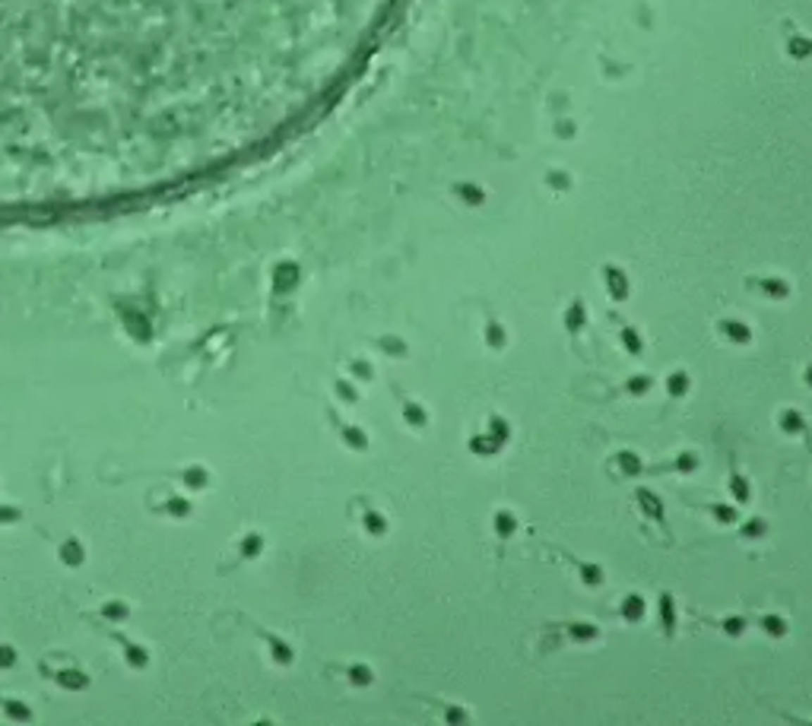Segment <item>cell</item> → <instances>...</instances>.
Returning <instances> with one entry per match:
<instances>
[{"mask_svg":"<svg viewBox=\"0 0 812 726\" xmlns=\"http://www.w3.org/2000/svg\"><path fill=\"white\" fill-rule=\"evenodd\" d=\"M394 0H0V223H83L244 172Z\"/></svg>","mask_w":812,"mask_h":726,"instance_id":"obj_1","label":"cell"}]
</instances>
